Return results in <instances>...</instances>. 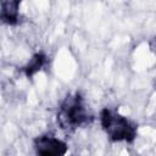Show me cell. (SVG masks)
<instances>
[{
  "instance_id": "cell-1",
  "label": "cell",
  "mask_w": 156,
  "mask_h": 156,
  "mask_svg": "<svg viewBox=\"0 0 156 156\" xmlns=\"http://www.w3.org/2000/svg\"><path fill=\"white\" fill-rule=\"evenodd\" d=\"M102 128L106 134L116 141H129L135 136V127L126 117L118 112L106 110L101 115Z\"/></svg>"
},
{
  "instance_id": "cell-2",
  "label": "cell",
  "mask_w": 156,
  "mask_h": 156,
  "mask_svg": "<svg viewBox=\"0 0 156 156\" xmlns=\"http://www.w3.org/2000/svg\"><path fill=\"white\" fill-rule=\"evenodd\" d=\"M35 151L38 156H67V145L55 135H41L35 141Z\"/></svg>"
},
{
  "instance_id": "cell-3",
  "label": "cell",
  "mask_w": 156,
  "mask_h": 156,
  "mask_svg": "<svg viewBox=\"0 0 156 156\" xmlns=\"http://www.w3.org/2000/svg\"><path fill=\"white\" fill-rule=\"evenodd\" d=\"M61 116L63 121L69 126H78L85 119V108L78 99V96L68 99L66 105L62 107Z\"/></svg>"
},
{
  "instance_id": "cell-4",
  "label": "cell",
  "mask_w": 156,
  "mask_h": 156,
  "mask_svg": "<svg viewBox=\"0 0 156 156\" xmlns=\"http://www.w3.org/2000/svg\"><path fill=\"white\" fill-rule=\"evenodd\" d=\"M1 18L4 22H7L9 24H12L18 18V4L17 2H9L2 1L1 2Z\"/></svg>"
}]
</instances>
